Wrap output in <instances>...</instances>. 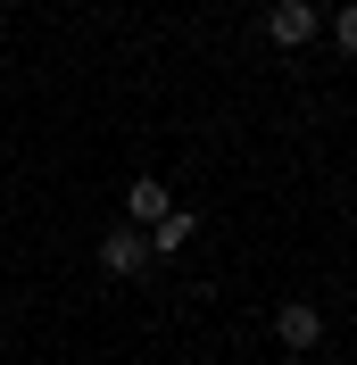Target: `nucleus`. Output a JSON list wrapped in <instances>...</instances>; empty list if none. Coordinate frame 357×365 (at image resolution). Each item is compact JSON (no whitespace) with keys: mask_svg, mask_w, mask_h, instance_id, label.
<instances>
[{"mask_svg":"<svg viewBox=\"0 0 357 365\" xmlns=\"http://www.w3.org/2000/svg\"><path fill=\"white\" fill-rule=\"evenodd\" d=\"M100 274H109V282H141V274H150V241H141L134 225H109L100 232Z\"/></svg>","mask_w":357,"mask_h":365,"instance_id":"obj_1","label":"nucleus"},{"mask_svg":"<svg viewBox=\"0 0 357 365\" xmlns=\"http://www.w3.org/2000/svg\"><path fill=\"white\" fill-rule=\"evenodd\" d=\"M316 34H324L316 0H274V9H266V42H274V50H308Z\"/></svg>","mask_w":357,"mask_h":365,"instance_id":"obj_2","label":"nucleus"},{"mask_svg":"<svg viewBox=\"0 0 357 365\" xmlns=\"http://www.w3.org/2000/svg\"><path fill=\"white\" fill-rule=\"evenodd\" d=\"M274 341H283L291 357H308V349L324 341V316H316V299H283V307H274Z\"/></svg>","mask_w":357,"mask_h":365,"instance_id":"obj_3","label":"nucleus"},{"mask_svg":"<svg viewBox=\"0 0 357 365\" xmlns=\"http://www.w3.org/2000/svg\"><path fill=\"white\" fill-rule=\"evenodd\" d=\"M191 232H200V216H191V207H166L141 241H150V257H175V250H191Z\"/></svg>","mask_w":357,"mask_h":365,"instance_id":"obj_4","label":"nucleus"},{"mask_svg":"<svg viewBox=\"0 0 357 365\" xmlns=\"http://www.w3.org/2000/svg\"><path fill=\"white\" fill-rule=\"evenodd\" d=\"M166 207H175V191H166L158 175H134V182H125V216H134V225H158Z\"/></svg>","mask_w":357,"mask_h":365,"instance_id":"obj_5","label":"nucleus"},{"mask_svg":"<svg viewBox=\"0 0 357 365\" xmlns=\"http://www.w3.org/2000/svg\"><path fill=\"white\" fill-rule=\"evenodd\" d=\"M324 42L349 58V50H357V9H333V17H324Z\"/></svg>","mask_w":357,"mask_h":365,"instance_id":"obj_6","label":"nucleus"}]
</instances>
